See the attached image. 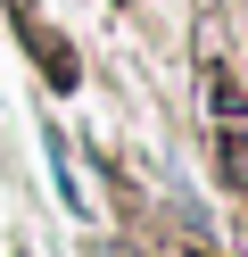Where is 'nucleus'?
Returning a JSON list of instances; mask_svg holds the SVG:
<instances>
[{"instance_id": "nucleus-1", "label": "nucleus", "mask_w": 248, "mask_h": 257, "mask_svg": "<svg viewBox=\"0 0 248 257\" xmlns=\"http://www.w3.org/2000/svg\"><path fill=\"white\" fill-rule=\"evenodd\" d=\"M215 158H223L231 191H248V124H223V133H215Z\"/></svg>"}]
</instances>
